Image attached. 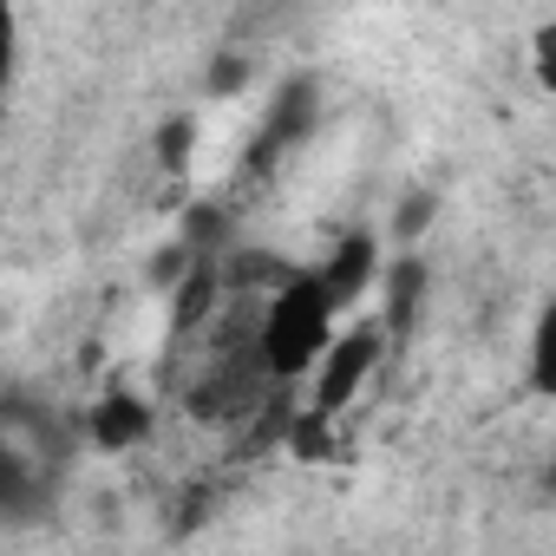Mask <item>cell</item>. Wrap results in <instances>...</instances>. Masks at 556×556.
<instances>
[{
  "instance_id": "8992f818",
  "label": "cell",
  "mask_w": 556,
  "mask_h": 556,
  "mask_svg": "<svg viewBox=\"0 0 556 556\" xmlns=\"http://www.w3.org/2000/svg\"><path fill=\"white\" fill-rule=\"evenodd\" d=\"M34 497H40V458L0 439V517H27Z\"/></svg>"
},
{
  "instance_id": "6da1fadb",
  "label": "cell",
  "mask_w": 556,
  "mask_h": 556,
  "mask_svg": "<svg viewBox=\"0 0 556 556\" xmlns=\"http://www.w3.org/2000/svg\"><path fill=\"white\" fill-rule=\"evenodd\" d=\"M341 328V308L328 302L315 262H295V275L282 289H268L255 302V321H249V348L268 374V387H295L308 380V367L321 361V348L334 341Z\"/></svg>"
},
{
  "instance_id": "ba28073f",
  "label": "cell",
  "mask_w": 556,
  "mask_h": 556,
  "mask_svg": "<svg viewBox=\"0 0 556 556\" xmlns=\"http://www.w3.org/2000/svg\"><path fill=\"white\" fill-rule=\"evenodd\" d=\"M432 216H439V197H432V190H406V197L393 203V242H400V249H419V236L432 229Z\"/></svg>"
},
{
  "instance_id": "30bf717a",
  "label": "cell",
  "mask_w": 556,
  "mask_h": 556,
  "mask_svg": "<svg viewBox=\"0 0 556 556\" xmlns=\"http://www.w3.org/2000/svg\"><path fill=\"white\" fill-rule=\"evenodd\" d=\"M190 151H197V118H164V131H157V164L164 170H184L190 164Z\"/></svg>"
},
{
  "instance_id": "52a82bcc",
  "label": "cell",
  "mask_w": 556,
  "mask_h": 556,
  "mask_svg": "<svg viewBox=\"0 0 556 556\" xmlns=\"http://www.w3.org/2000/svg\"><path fill=\"white\" fill-rule=\"evenodd\" d=\"M184 242H190V255L216 262V255L236 242V223H229V210H223V203H197V210L184 216Z\"/></svg>"
},
{
  "instance_id": "5b68a950",
  "label": "cell",
  "mask_w": 556,
  "mask_h": 556,
  "mask_svg": "<svg viewBox=\"0 0 556 556\" xmlns=\"http://www.w3.org/2000/svg\"><path fill=\"white\" fill-rule=\"evenodd\" d=\"M380 328L387 341H406L419 328V308H426V289H432V268L419 249H400L393 262H380Z\"/></svg>"
},
{
  "instance_id": "8fae6325",
  "label": "cell",
  "mask_w": 556,
  "mask_h": 556,
  "mask_svg": "<svg viewBox=\"0 0 556 556\" xmlns=\"http://www.w3.org/2000/svg\"><path fill=\"white\" fill-rule=\"evenodd\" d=\"M14 60H21V21H14V0H0V86L14 79Z\"/></svg>"
},
{
  "instance_id": "3957f363",
  "label": "cell",
  "mask_w": 556,
  "mask_h": 556,
  "mask_svg": "<svg viewBox=\"0 0 556 556\" xmlns=\"http://www.w3.org/2000/svg\"><path fill=\"white\" fill-rule=\"evenodd\" d=\"M151 432H157V406L138 387H118L112 380L105 393H92L79 406V445H92L99 458H125V452L151 445Z\"/></svg>"
},
{
  "instance_id": "7a4b0ae2",
  "label": "cell",
  "mask_w": 556,
  "mask_h": 556,
  "mask_svg": "<svg viewBox=\"0 0 556 556\" xmlns=\"http://www.w3.org/2000/svg\"><path fill=\"white\" fill-rule=\"evenodd\" d=\"M387 328H380V315H341V328H334V341L321 348V361L308 367V406L315 413H328V419H341L367 387H374V374H380V361H387Z\"/></svg>"
},
{
  "instance_id": "9c48e42d",
  "label": "cell",
  "mask_w": 556,
  "mask_h": 556,
  "mask_svg": "<svg viewBox=\"0 0 556 556\" xmlns=\"http://www.w3.org/2000/svg\"><path fill=\"white\" fill-rule=\"evenodd\" d=\"M530 387L556 393V315L549 308L536 315V334H530Z\"/></svg>"
},
{
  "instance_id": "277c9868",
  "label": "cell",
  "mask_w": 556,
  "mask_h": 556,
  "mask_svg": "<svg viewBox=\"0 0 556 556\" xmlns=\"http://www.w3.org/2000/svg\"><path fill=\"white\" fill-rule=\"evenodd\" d=\"M315 275H321L328 302H334L341 315H354V308L374 295V282H380V236H374V229H348V236L315 262Z\"/></svg>"
}]
</instances>
